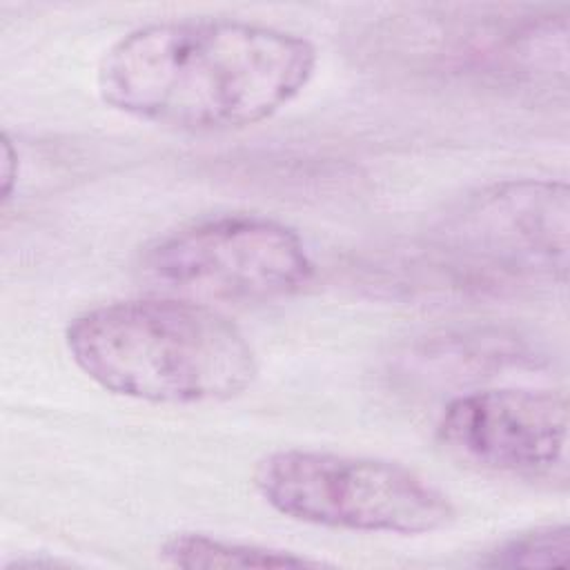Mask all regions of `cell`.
I'll use <instances>...</instances> for the list:
<instances>
[{"instance_id": "1", "label": "cell", "mask_w": 570, "mask_h": 570, "mask_svg": "<svg viewBox=\"0 0 570 570\" xmlns=\"http://www.w3.org/2000/svg\"><path fill=\"white\" fill-rule=\"evenodd\" d=\"M316 47L292 31L176 18L127 31L100 58L98 96L160 127L212 134L272 118L312 80Z\"/></svg>"}, {"instance_id": "2", "label": "cell", "mask_w": 570, "mask_h": 570, "mask_svg": "<svg viewBox=\"0 0 570 570\" xmlns=\"http://www.w3.org/2000/svg\"><path fill=\"white\" fill-rule=\"evenodd\" d=\"M65 343L102 390L158 405L223 403L243 394L258 372L245 332L185 296L96 305L69 321Z\"/></svg>"}, {"instance_id": "3", "label": "cell", "mask_w": 570, "mask_h": 570, "mask_svg": "<svg viewBox=\"0 0 570 570\" xmlns=\"http://www.w3.org/2000/svg\"><path fill=\"white\" fill-rule=\"evenodd\" d=\"M254 485L276 512L323 528L430 534L456 519L450 497L390 459L287 448L265 454Z\"/></svg>"}, {"instance_id": "4", "label": "cell", "mask_w": 570, "mask_h": 570, "mask_svg": "<svg viewBox=\"0 0 570 570\" xmlns=\"http://www.w3.org/2000/svg\"><path fill=\"white\" fill-rule=\"evenodd\" d=\"M570 191L563 180L512 178L452 205L432 229V256L468 285L568 281Z\"/></svg>"}, {"instance_id": "5", "label": "cell", "mask_w": 570, "mask_h": 570, "mask_svg": "<svg viewBox=\"0 0 570 570\" xmlns=\"http://www.w3.org/2000/svg\"><path fill=\"white\" fill-rule=\"evenodd\" d=\"M142 272L185 298L261 303L301 292L314 276V261L292 227L225 214L158 238L142 256Z\"/></svg>"}, {"instance_id": "6", "label": "cell", "mask_w": 570, "mask_h": 570, "mask_svg": "<svg viewBox=\"0 0 570 570\" xmlns=\"http://www.w3.org/2000/svg\"><path fill=\"white\" fill-rule=\"evenodd\" d=\"M436 439L450 454L481 470L546 476L566 461L568 399L534 387L459 394L441 412Z\"/></svg>"}, {"instance_id": "7", "label": "cell", "mask_w": 570, "mask_h": 570, "mask_svg": "<svg viewBox=\"0 0 570 570\" xmlns=\"http://www.w3.org/2000/svg\"><path fill=\"white\" fill-rule=\"evenodd\" d=\"M165 563L176 568H318L321 559L281 548L218 539L203 532H178L160 546Z\"/></svg>"}, {"instance_id": "8", "label": "cell", "mask_w": 570, "mask_h": 570, "mask_svg": "<svg viewBox=\"0 0 570 570\" xmlns=\"http://www.w3.org/2000/svg\"><path fill=\"white\" fill-rule=\"evenodd\" d=\"M530 352L523 345V338H519L517 334H505L501 330H476V332H463L456 336H443V338H434L432 347H428V352H419V361L428 358V363H443L445 361V370L439 372V376L445 379H461L465 374H474L483 370V365L488 370L508 365V363H519L530 358Z\"/></svg>"}, {"instance_id": "9", "label": "cell", "mask_w": 570, "mask_h": 570, "mask_svg": "<svg viewBox=\"0 0 570 570\" xmlns=\"http://www.w3.org/2000/svg\"><path fill=\"white\" fill-rule=\"evenodd\" d=\"M570 554V530L566 523L537 525L499 541L485 552L488 568H566Z\"/></svg>"}, {"instance_id": "10", "label": "cell", "mask_w": 570, "mask_h": 570, "mask_svg": "<svg viewBox=\"0 0 570 570\" xmlns=\"http://www.w3.org/2000/svg\"><path fill=\"white\" fill-rule=\"evenodd\" d=\"M0 147H2V151H0V158H2L0 198H2V203H9V198L16 189V183H18V174H20V156H18V149L7 131L0 138Z\"/></svg>"}]
</instances>
